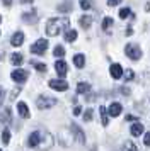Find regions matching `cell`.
Segmentation results:
<instances>
[{"mask_svg":"<svg viewBox=\"0 0 150 151\" xmlns=\"http://www.w3.org/2000/svg\"><path fill=\"white\" fill-rule=\"evenodd\" d=\"M22 60H24V58H22L20 53H14V55L10 56V63H12L14 66H19L20 63H22Z\"/></svg>","mask_w":150,"mask_h":151,"instance_id":"19","label":"cell"},{"mask_svg":"<svg viewBox=\"0 0 150 151\" xmlns=\"http://www.w3.org/2000/svg\"><path fill=\"white\" fill-rule=\"evenodd\" d=\"M130 15H131V10H130L128 7H125V9L119 10V17H121V19H126V17H130Z\"/></svg>","mask_w":150,"mask_h":151,"instance_id":"27","label":"cell"},{"mask_svg":"<svg viewBox=\"0 0 150 151\" xmlns=\"http://www.w3.org/2000/svg\"><path fill=\"white\" fill-rule=\"evenodd\" d=\"M143 131H145V127H143L142 122H133L131 124V129H130V132H131V136H142Z\"/></svg>","mask_w":150,"mask_h":151,"instance_id":"12","label":"cell"},{"mask_svg":"<svg viewBox=\"0 0 150 151\" xmlns=\"http://www.w3.org/2000/svg\"><path fill=\"white\" fill-rule=\"evenodd\" d=\"M109 73H111V76H113L114 80H119V78L123 76V68H121V65H118V63L111 65V66H109Z\"/></svg>","mask_w":150,"mask_h":151,"instance_id":"10","label":"cell"},{"mask_svg":"<svg viewBox=\"0 0 150 151\" xmlns=\"http://www.w3.org/2000/svg\"><path fill=\"white\" fill-rule=\"evenodd\" d=\"M58 10H60V12H67V10H72V4H70V2H65L63 5H58Z\"/></svg>","mask_w":150,"mask_h":151,"instance_id":"28","label":"cell"},{"mask_svg":"<svg viewBox=\"0 0 150 151\" xmlns=\"http://www.w3.org/2000/svg\"><path fill=\"white\" fill-rule=\"evenodd\" d=\"M80 7L84 10H89V9L92 7V4H90V0H80Z\"/></svg>","mask_w":150,"mask_h":151,"instance_id":"29","label":"cell"},{"mask_svg":"<svg viewBox=\"0 0 150 151\" xmlns=\"http://www.w3.org/2000/svg\"><path fill=\"white\" fill-rule=\"evenodd\" d=\"M0 22H2V17H0Z\"/></svg>","mask_w":150,"mask_h":151,"instance_id":"40","label":"cell"},{"mask_svg":"<svg viewBox=\"0 0 150 151\" xmlns=\"http://www.w3.org/2000/svg\"><path fill=\"white\" fill-rule=\"evenodd\" d=\"M70 129H72V132H74L72 136H74L75 139L79 141V143H80V144H84V143H85V136H84V131H82L80 127L77 126V124L74 122V124H72V126H70Z\"/></svg>","mask_w":150,"mask_h":151,"instance_id":"5","label":"cell"},{"mask_svg":"<svg viewBox=\"0 0 150 151\" xmlns=\"http://www.w3.org/2000/svg\"><path fill=\"white\" fill-rule=\"evenodd\" d=\"M90 24H92V17H90V15H82L80 17V26L84 29H89Z\"/></svg>","mask_w":150,"mask_h":151,"instance_id":"17","label":"cell"},{"mask_svg":"<svg viewBox=\"0 0 150 151\" xmlns=\"http://www.w3.org/2000/svg\"><path fill=\"white\" fill-rule=\"evenodd\" d=\"M70 26V21H68V17H55V19H50L46 24V34L48 36H58L63 31V29H67Z\"/></svg>","mask_w":150,"mask_h":151,"instance_id":"1","label":"cell"},{"mask_svg":"<svg viewBox=\"0 0 150 151\" xmlns=\"http://www.w3.org/2000/svg\"><path fill=\"white\" fill-rule=\"evenodd\" d=\"M123 0H108V5L109 7H114V5H119Z\"/></svg>","mask_w":150,"mask_h":151,"instance_id":"33","label":"cell"},{"mask_svg":"<svg viewBox=\"0 0 150 151\" xmlns=\"http://www.w3.org/2000/svg\"><path fill=\"white\" fill-rule=\"evenodd\" d=\"M123 151H138V148L135 146V143L125 141V143H123Z\"/></svg>","mask_w":150,"mask_h":151,"instance_id":"22","label":"cell"},{"mask_svg":"<svg viewBox=\"0 0 150 151\" xmlns=\"http://www.w3.org/2000/svg\"><path fill=\"white\" fill-rule=\"evenodd\" d=\"M75 39H77V31H74V29H68L67 32H65V41L74 42Z\"/></svg>","mask_w":150,"mask_h":151,"instance_id":"20","label":"cell"},{"mask_svg":"<svg viewBox=\"0 0 150 151\" xmlns=\"http://www.w3.org/2000/svg\"><path fill=\"white\" fill-rule=\"evenodd\" d=\"M17 110H19L20 117H24V119H27V117L31 116V112H29V109H27V105L24 102H19L17 104Z\"/></svg>","mask_w":150,"mask_h":151,"instance_id":"14","label":"cell"},{"mask_svg":"<svg viewBox=\"0 0 150 151\" xmlns=\"http://www.w3.org/2000/svg\"><path fill=\"white\" fill-rule=\"evenodd\" d=\"M36 105H38V109H50V107L56 105V99H55V97L41 95V97H38V100H36Z\"/></svg>","mask_w":150,"mask_h":151,"instance_id":"3","label":"cell"},{"mask_svg":"<svg viewBox=\"0 0 150 151\" xmlns=\"http://www.w3.org/2000/svg\"><path fill=\"white\" fill-rule=\"evenodd\" d=\"M111 26H113V19H111V17H104V21H102V29H104V31H109Z\"/></svg>","mask_w":150,"mask_h":151,"instance_id":"24","label":"cell"},{"mask_svg":"<svg viewBox=\"0 0 150 151\" xmlns=\"http://www.w3.org/2000/svg\"><path fill=\"white\" fill-rule=\"evenodd\" d=\"M143 144H145V146H150V132L143 134Z\"/></svg>","mask_w":150,"mask_h":151,"instance_id":"32","label":"cell"},{"mask_svg":"<svg viewBox=\"0 0 150 151\" xmlns=\"http://www.w3.org/2000/svg\"><path fill=\"white\" fill-rule=\"evenodd\" d=\"M145 10H147V12H150V0L147 2V5H145Z\"/></svg>","mask_w":150,"mask_h":151,"instance_id":"38","label":"cell"},{"mask_svg":"<svg viewBox=\"0 0 150 151\" xmlns=\"http://www.w3.org/2000/svg\"><path fill=\"white\" fill-rule=\"evenodd\" d=\"M89 90H90V85L89 83H85V82H80L79 85H77V93H87Z\"/></svg>","mask_w":150,"mask_h":151,"instance_id":"18","label":"cell"},{"mask_svg":"<svg viewBox=\"0 0 150 151\" xmlns=\"http://www.w3.org/2000/svg\"><path fill=\"white\" fill-rule=\"evenodd\" d=\"M10 42H12V46H15V48H17V46H20V44L24 42V34H22L20 31H19V32H15V34L12 36Z\"/></svg>","mask_w":150,"mask_h":151,"instance_id":"13","label":"cell"},{"mask_svg":"<svg viewBox=\"0 0 150 151\" xmlns=\"http://www.w3.org/2000/svg\"><path fill=\"white\" fill-rule=\"evenodd\" d=\"M46 48H48V39H38L31 46V53L33 55H43L46 51Z\"/></svg>","mask_w":150,"mask_h":151,"instance_id":"4","label":"cell"},{"mask_svg":"<svg viewBox=\"0 0 150 151\" xmlns=\"http://www.w3.org/2000/svg\"><path fill=\"white\" fill-rule=\"evenodd\" d=\"M106 110H108V114H109L111 117H118L119 114H121L123 105H121L119 102H113V104H111V105H109V107H108Z\"/></svg>","mask_w":150,"mask_h":151,"instance_id":"9","label":"cell"},{"mask_svg":"<svg viewBox=\"0 0 150 151\" xmlns=\"http://www.w3.org/2000/svg\"><path fill=\"white\" fill-rule=\"evenodd\" d=\"M125 78H126V80H133V78H135L133 70H126V71H125Z\"/></svg>","mask_w":150,"mask_h":151,"instance_id":"31","label":"cell"},{"mask_svg":"<svg viewBox=\"0 0 150 151\" xmlns=\"http://www.w3.org/2000/svg\"><path fill=\"white\" fill-rule=\"evenodd\" d=\"M2 141H4V144H9V141H10V131L9 129H4V132H2Z\"/></svg>","mask_w":150,"mask_h":151,"instance_id":"26","label":"cell"},{"mask_svg":"<svg viewBox=\"0 0 150 151\" xmlns=\"http://www.w3.org/2000/svg\"><path fill=\"white\" fill-rule=\"evenodd\" d=\"M84 121H85V122L92 121V109H87L85 112H84Z\"/></svg>","mask_w":150,"mask_h":151,"instance_id":"30","label":"cell"},{"mask_svg":"<svg viewBox=\"0 0 150 151\" xmlns=\"http://www.w3.org/2000/svg\"><path fill=\"white\" fill-rule=\"evenodd\" d=\"M99 114H101L102 126H108V124H109V117H108V110H106V107H104V105H101V107H99Z\"/></svg>","mask_w":150,"mask_h":151,"instance_id":"15","label":"cell"},{"mask_svg":"<svg viewBox=\"0 0 150 151\" xmlns=\"http://www.w3.org/2000/svg\"><path fill=\"white\" fill-rule=\"evenodd\" d=\"M74 65L77 68H82L84 65H85V56L84 55H75L74 56Z\"/></svg>","mask_w":150,"mask_h":151,"instance_id":"16","label":"cell"},{"mask_svg":"<svg viewBox=\"0 0 150 151\" xmlns=\"http://www.w3.org/2000/svg\"><path fill=\"white\" fill-rule=\"evenodd\" d=\"M2 2H4V4H5L7 7H10V4H12V0H2Z\"/></svg>","mask_w":150,"mask_h":151,"instance_id":"37","label":"cell"},{"mask_svg":"<svg viewBox=\"0 0 150 151\" xmlns=\"http://www.w3.org/2000/svg\"><path fill=\"white\" fill-rule=\"evenodd\" d=\"M4 97H5L4 95V88H0V104H2V100H4Z\"/></svg>","mask_w":150,"mask_h":151,"instance_id":"36","label":"cell"},{"mask_svg":"<svg viewBox=\"0 0 150 151\" xmlns=\"http://www.w3.org/2000/svg\"><path fill=\"white\" fill-rule=\"evenodd\" d=\"M12 80L17 83H24L27 80V71H24V70H14L12 71Z\"/></svg>","mask_w":150,"mask_h":151,"instance_id":"8","label":"cell"},{"mask_svg":"<svg viewBox=\"0 0 150 151\" xmlns=\"http://www.w3.org/2000/svg\"><path fill=\"white\" fill-rule=\"evenodd\" d=\"M39 144H41V132L39 131H34L33 134L29 136V139H27V146L29 148H36Z\"/></svg>","mask_w":150,"mask_h":151,"instance_id":"7","label":"cell"},{"mask_svg":"<svg viewBox=\"0 0 150 151\" xmlns=\"http://www.w3.org/2000/svg\"><path fill=\"white\" fill-rule=\"evenodd\" d=\"M55 70H56V73H58L60 76H65L67 71H68V66H67V63L63 61V60H58V61L55 63Z\"/></svg>","mask_w":150,"mask_h":151,"instance_id":"11","label":"cell"},{"mask_svg":"<svg viewBox=\"0 0 150 151\" xmlns=\"http://www.w3.org/2000/svg\"><path fill=\"white\" fill-rule=\"evenodd\" d=\"M53 55L58 56V58H63V56H65V49H63V46H55Z\"/></svg>","mask_w":150,"mask_h":151,"instance_id":"25","label":"cell"},{"mask_svg":"<svg viewBox=\"0 0 150 151\" xmlns=\"http://www.w3.org/2000/svg\"><path fill=\"white\" fill-rule=\"evenodd\" d=\"M51 88L58 90V92H65V90H68V83L65 82V80H50V83H48Z\"/></svg>","mask_w":150,"mask_h":151,"instance_id":"6","label":"cell"},{"mask_svg":"<svg viewBox=\"0 0 150 151\" xmlns=\"http://www.w3.org/2000/svg\"><path fill=\"white\" fill-rule=\"evenodd\" d=\"M125 53H126V56H128L130 60H133V61H136V60L142 58V49H140L138 44H126Z\"/></svg>","mask_w":150,"mask_h":151,"instance_id":"2","label":"cell"},{"mask_svg":"<svg viewBox=\"0 0 150 151\" xmlns=\"http://www.w3.org/2000/svg\"><path fill=\"white\" fill-rule=\"evenodd\" d=\"M22 19H24L26 22H34L36 19H38V14H36V10H31L29 14H24V15H22Z\"/></svg>","mask_w":150,"mask_h":151,"instance_id":"21","label":"cell"},{"mask_svg":"<svg viewBox=\"0 0 150 151\" xmlns=\"http://www.w3.org/2000/svg\"><path fill=\"white\" fill-rule=\"evenodd\" d=\"M126 121H130V122H133V121H138L135 116H126Z\"/></svg>","mask_w":150,"mask_h":151,"instance_id":"34","label":"cell"},{"mask_svg":"<svg viewBox=\"0 0 150 151\" xmlns=\"http://www.w3.org/2000/svg\"><path fill=\"white\" fill-rule=\"evenodd\" d=\"M31 65H33L34 68L38 70V71H41V73H44V71H46V65H44V63H38V61H31Z\"/></svg>","mask_w":150,"mask_h":151,"instance_id":"23","label":"cell"},{"mask_svg":"<svg viewBox=\"0 0 150 151\" xmlns=\"http://www.w3.org/2000/svg\"><path fill=\"white\" fill-rule=\"evenodd\" d=\"M33 0H20V4H31Z\"/></svg>","mask_w":150,"mask_h":151,"instance_id":"39","label":"cell"},{"mask_svg":"<svg viewBox=\"0 0 150 151\" xmlns=\"http://www.w3.org/2000/svg\"><path fill=\"white\" fill-rule=\"evenodd\" d=\"M80 112H82V109H80V107H75V109H74V116H79Z\"/></svg>","mask_w":150,"mask_h":151,"instance_id":"35","label":"cell"}]
</instances>
